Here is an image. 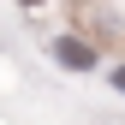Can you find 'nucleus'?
Masks as SVG:
<instances>
[{"instance_id":"2","label":"nucleus","mask_w":125,"mask_h":125,"mask_svg":"<svg viewBox=\"0 0 125 125\" xmlns=\"http://www.w3.org/2000/svg\"><path fill=\"white\" fill-rule=\"evenodd\" d=\"M107 83H113V89H119V95H125V60H119V66H113V72H107Z\"/></svg>"},{"instance_id":"1","label":"nucleus","mask_w":125,"mask_h":125,"mask_svg":"<svg viewBox=\"0 0 125 125\" xmlns=\"http://www.w3.org/2000/svg\"><path fill=\"white\" fill-rule=\"evenodd\" d=\"M48 60H54L60 72H72V77H89V72L101 66V48L89 36H77V30H60V36L48 42Z\"/></svg>"},{"instance_id":"3","label":"nucleus","mask_w":125,"mask_h":125,"mask_svg":"<svg viewBox=\"0 0 125 125\" xmlns=\"http://www.w3.org/2000/svg\"><path fill=\"white\" fill-rule=\"evenodd\" d=\"M12 6H24V12H42V6H48V0H12Z\"/></svg>"}]
</instances>
